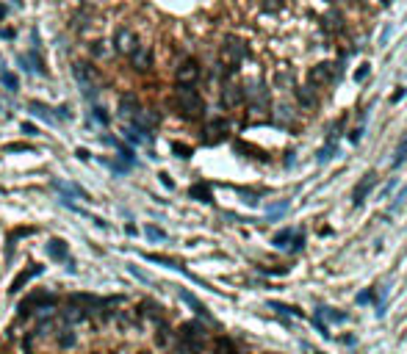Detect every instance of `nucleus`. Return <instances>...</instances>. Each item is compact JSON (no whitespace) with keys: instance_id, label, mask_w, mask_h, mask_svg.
Listing matches in <instances>:
<instances>
[{"instance_id":"f257e3e1","label":"nucleus","mask_w":407,"mask_h":354,"mask_svg":"<svg viewBox=\"0 0 407 354\" xmlns=\"http://www.w3.org/2000/svg\"><path fill=\"white\" fill-rule=\"evenodd\" d=\"M175 108H178V114L183 119L197 122L205 116V100H202V94L197 92V86L178 83L175 86Z\"/></svg>"},{"instance_id":"f03ea898","label":"nucleus","mask_w":407,"mask_h":354,"mask_svg":"<svg viewBox=\"0 0 407 354\" xmlns=\"http://www.w3.org/2000/svg\"><path fill=\"white\" fill-rule=\"evenodd\" d=\"M178 343H175V354H202L205 343H208V332L199 321H186L180 324V329L175 332Z\"/></svg>"},{"instance_id":"7ed1b4c3","label":"nucleus","mask_w":407,"mask_h":354,"mask_svg":"<svg viewBox=\"0 0 407 354\" xmlns=\"http://www.w3.org/2000/svg\"><path fill=\"white\" fill-rule=\"evenodd\" d=\"M58 302V296L56 293H50V291H31L25 299L20 302V316H33L36 310H53V304Z\"/></svg>"},{"instance_id":"20e7f679","label":"nucleus","mask_w":407,"mask_h":354,"mask_svg":"<svg viewBox=\"0 0 407 354\" xmlns=\"http://www.w3.org/2000/svg\"><path fill=\"white\" fill-rule=\"evenodd\" d=\"M72 72H75V80H78V86L84 88L86 100H94V97H97V72H94L89 64L78 61V64L72 67Z\"/></svg>"},{"instance_id":"39448f33","label":"nucleus","mask_w":407,"mask_h":354,"mask_svg":"<svg viewBox=\"0 0 407 354\" xmlns=\"http://www.w3.org/2000/svg\"><path fill=\"white\" fill-rule=\"evenodd\" d=\"M45 249H47V257H50V260H58V263L67 266L69 274H75V271H78V266H75V257L69 255V246L64 244L61 238H50Z\"/></svg>"},{"instance_id":"423d86ee","label":"nucleus","mask_w":407,"mask_h":354,"mask_svg":"<svg viewBox=\"0 0 407 354\" xmlns=\"http://www.w3.org/2000/svg\"><path fill=\"white\" fill-rule=\"evenodd\" d=\"M244 103L250 105L252 111H266L269 108V92H266V86L263 83H247L244 86Z\"/></svg>"},{"instance_id":"0eeeda50","label":"nucleus","mask_w":407,"mask_h":354,"mask_svg":"<svg viewBox=\"0 0 407 354\" xmlns=\"http://www.w3.org/2000/svg\"><path fill=\"white\" fill-rule=\"evenodd\" d=\"M199 61L197 58H183V61L178 64V69H175V75H178V83H191V86H197V80H199Z\"/></svg>"},{"instance_id":"6e6552de","label":"nucleus","mask_w":407,"mask_h":354,"mask_svg":"<svg viewBox=\"0 0 407 354\" xmlns=\"http://www.w3.org/2000/svg\"><path fill=\"white\" fill-rule=\"evenodd\" d=\"M136 47H139V36H136L131 28H116V33H114V50L122 53V56H131Z\"/></svg>"},{"instance_id":"1a4fd4ad","label":"nucleus","mask_w":407,"mask_h":354,"mask_svg":"<svg viewBox=\"0 0 407 354\" xmlns=\"http://www.w3.org/2000/svg\"><path fill=\"white\" fill-rule=\"evenodd\" d=\"M128 58H131V64H133L136 72H150V69H152V50H150L147 45H139Z\"/></svg>"},{"instance_id":"9d476101","label":"nucleus","mask_w":407,"mask_h":354,"mask_svg":"<svg viewBox=\"0 0 407 354\" xmlns=\"http://www.w3.org/2000/svg\"><path fill=\"white\" fill-rule=\"evenodd\" d=\"M225 133H227V122L225 119H214V122H208V125L202 127V141L205 144H219V141L225 139Z\"/></svg>"},{"instance_id":"9b49d317","label":"nucleus","mask_w":407,"mask_h":354,"mask_svg":"<svg viewBox=\"0 0 407 354\" xmlns=\"http://www.w3.org/2000/svg\"><path fill=\"white\" fill-rule=\"evenodd\" d=\"M222 103L227 105V108H235V105H244V88L230 83L225 80V86H222Z\"/></svg>"},{"instance_id":"f8f14e48","label":"nucleus","mask_w":407,"mask_h":354,"mask_svg":"<svg viewBox=\"0 0 407 354\" xmlns=\"http://www.w3.org/2000/svg\"><path fill=\"white\" fill-rule=\"evenodd\" d=\"M42 266H31V269H25V271H20V274H17L14 277V282H11V288H9V293H20L22 291V288H25L28 285V282H31L33 280V277H39V274H42Z\"/></svg>"},{"instance_id":"ddd939ff","label":"nucleus","mask_w":407,"mask_h":354,"mask_svg":"<svg viewBox=\"0 0 407 354\" xmlns=\"http://www.w3.org/2000/svg\"><path fill=\"white\" fill-rule=\"evenodd\" d=\"M374 186H377V174H374V172H369V174H365L363 180L355 186V191H352V205H363L365 194H369Z\"/></svg>"},{"instance_id":"4468645a","label":"nucleus","mask_w":407,"mask_h":354,"mask_svg":"<svg viewBox=\"0 0 407 354\" xmlns=\"http://www.w3.org/2000/svg\"><path fill=\"white\" fill-rule=\"evenodd\" d=\"M56 191H61L64 194V202H69V197H75V199H86V191L80 186H75V183H64V180H53L50 183Z\"/></svg>"},{"instance_id":"2eb2a0df","label":"nucleus","mask_w":407,"mask_h":354,"mask_svg":"<svg viewBox=\"0 0 407 354\" xmlns=\"http://www.w3.org/2000/svg\"><path fill=\"white\" fill-rule=\"evenodd\" d=\"M180 299H183V302H186V304H188V307H191L194 313H197L199 318H205V321H208V324H214V316H211V313H208V307H205V304L199 302V299L194 296V293H188V291H180Z\"/></svg>"},{"instance_id":"dca6fc26","label":"nucleus","mask_w":407,"mask_h":354,"mask_svg":"<svg viewBox=\"0 0 407 354\" xmlns=\"http://www.w3.org/2000/svg\"><path fill=\"white\" fill-rule=\"evenodd\" d=\"M141 111V105H139V100H136V94H122L119 97V116H133Z\"/></svg>"},{"instance_id":"f3484780","label":"nucleus","mask_w":407,"mask_h":354,"mask_svg":"<svg viewBox=\"0 0 407 354\" xmlns=\"http://www.w3.org/2000/svg\"><path fill=\"white\" fill-rule=\"evenodd\" d=\"M188 197H191V199H199V202H205V205L214 202V197H211V186H208V183H194V186L188 188Z\"/></svg>"},{"instance_id":"a211bd4d","label":"nucleus","mask_w":407,"mask_h":354,"mask_svg":"<svg viewBox=\"0 0 407 354\" xmlns=\"http://www.w3.org/2000/svg\"><path fill=\"white\" fill-rule=\"evenodd\" d=\"M333 64H318V67H313L310 69V83L313 86H318V83H327L330 78H333Z\"/></svg>"},{"instance_id":"6ab92c4d","label":"nucleus","mask_w":407,"mask_h":354,"mask_svg":"<svg viewBox=\"0 0 407 354\" xmlns=\"http://www.w3.org/2000/svg\"><path fill=\"white\" fill-rule=\"evenodd\" d=\"M28 108H31L33 116H39V119H47L50 125H56V116H53V108H47L42 103H28Z\"/></svg>"},{"instance_id":"aec40b11","label":"nucleus","mask_w":407,"mask_h":354,"mask_svg":"<svg viewBox=\"0 0 407 354\" xmlns=\"http://www.w3.org/2000/svg\"><path fill=\"white\" fill-rule=\"evenodd\" d=\"M56 343L61 346V349H69V346H75V332L72 327H61L56 332Z\"/></svg>"},{"instance_id":"412c9836","label":"nucleus","mask_w":407,"mask_h":354,"mask_svg":"<svg viewBox=\"0 0 407 354\" xmlns=\"http://www.w3.org/2000/svg\"><path fill=\"white\" fill-rule=\"evenodd\" d=\"M407 161V136L402 141H399V147H396V152H393V161H391V169H399L402 163Z\"/></svg>"},{"instance_id":"4be33fe9","label":"nucleus","mask_w":407,"mask_h":354,"mask_svg":"<svg viewBox=\"0 0 407 354\" xmlns=\"http://www.w3.org/2000/svg\"><path fill=\"white\" fill-rule=\"evenodd\" d=\"M294 233H297V230H280V233L274 235V246L277 249H288V244H291V238H294Z\"/></svg>"},{"instance_id":"5701e85b","label":"nucleus","mask_w":407,"mask_h":354,"mask_svg":"<svg viewBox=\"0 0 407 354\" xmlns=\"http://www.w3.org/2000/svg\"><path fill=\"white\" fill-rule=\"evenodd\" d=\"M0 83L9 88V92H17V88H20V80H17V75L9 72V69H0Z\"/></svg>"},{"instance_id":"b1692460","label":"nucleus","mask_w":407,"mask_h":354,"mask_svg":"<svg viewBox=\"0 0 407 354\" xmlns=\"http://www.w3.org/2000/svg\"><path fill=\"white\" fill-rule=\"evenodd\" d=\"M288 208H291V202H288V199H282V202L271 205V208H269V222H277L280 216H286Z\"/></svg>"},{"instance_id":"393cba45","label":"nucleus","mask_w":407,"mask_h":354,"mask_svg":"<svg viewBox=\"0 0 407 354\" xmlns=\"http://www.w3.org/2000/svg\"><path fill=\"white\" fill-rule=\"evenodd\" d=\"M3 152H33V147L28 141H11V144H3Z\"/></svg>"},{"instance_id":"a878e982","label":"nucleus","mask_w":407,"mask_h":354,"mask_svg":"<svg viewBox=\"0 0 407 354\" xmlns=\"http://www.w3.org/2000/svg\"><path fill=\"white\" fill-rule=\"evenodd\" d=\"M269 307L277 310V313H282V316H302V310L291 307V304H282V302H269Z\"/></svg>"},{"instance_id":"bb28decb","label":"nucleus","mask_w":407,"mask_h":354,"mask_svg":"<svg viewBox=\"0 0 407 354\" xmlns=\"http://www.w3.org/2000/svg\"><path fill=\"white\" fill-rule=\"evenodd\" d=\"M316 316H318V318H330V321H346L344 313H335L333 307H318Z\"/></svg>"},{"instance_id":"cd10ccee","label":"nucleus","mask_w":407,"mask_h":354,"mask_svg":"<svg viewBox=\"0 0 407 354\" xmlns=\"http://www.w3.org/2000/svg\"><path fill=\"white\" fill-rule=\"evenodd\" d=\"M302 246H305V233H302V230H297L294 238H291V244H288V252H302Z\"/></svg>"},{"instance_id":"c85d7f7f","label":"nucleus","mask_w":407,"mask_h":354,"mask_svg":"<svg viewBox=\"0 0 407 354\" xmlns=\"http://www.w3.org/2000/svg\"><path fill=\"white\" fill-rule=\"evenodd\" d=\"M144 233H147V238H150V241H167V233H164L161 227H155V224H147Z\"/></svg>"},{"instance_id":"c756f323","label":"nucleus","mask_w":407,"mask_h":354,"mask_svg":"<svg viewBox=\"0 0 407 354\" xmlns=\"http://www.w3.org/2000/svg\"><path fill=\"white\" fill-rule=\"evenodd\" d=\"M335 152H338V147H335V144L321 147V150H318V155H316V161H318V163H324V161H330V158H335Z\"/></svg>"},{"instance_id":"7c9ffc66","label":"nucleus","mask_w":407,"mask_h":354,"mask_svg":"<svg viewBox=\"0 0 407 354\" xmlns=\"http://www.w3.org/2000/svg\"><path fill=\"white\" fill-rule=\"evenodd\" d=\"M172 152H175L178 158H183V161H188V158H191V147H188V144H180V141H175V144H172Z\"/></svg>"},{"instance_id":"2f4dec72","label":"nucleus","mask_w":407,"mask_h":354,"mask_svg":"<svg viewBox=\"0 0 407 354\" xmlns=\"http://www.w3.org/2000/svg\"><path fill=\"white\" fill-rule=\"evenodd\" d=\"M92 116L100 122V125H108V122H111V116L105 114V108H103V105H92Z\"/></svg>"},{"instance_id":"473e14b6","label":"nucleus","mask_w":407,"mask_h":354,"mask_svg":"<svg viewBox=\"0 0 407 354\" xmlns=\"http://www.w3.org/2000/svg\"><path fill=\"white\" fill-rule=\"evenodd\" d=\"M53 116H56V122H64V119H72V111L67 105H58V108H53Z\"/></svg>"},{"instance_id":"72a5a7b5","label":"nucleus","mask_w":407,"mask_h":354,"mask_svg":"<svg viewBox=\"0 0 407 354\" xmlns=\"http://www.w3.org/2000/svg\"><path fill=\"white\" fill-rule=\"evenodd\" d=\"M404 202H407V186H404V188H402V191H399V194H396V199H393V205H391V213H396V210H399V208H402V205H404Z\"/></svg>"},{"instance_id":"f704fd0d","label":"nucleus","mask_w":407,"mask_h":354,"mask_svg":"<svg viewBox=\"0 0 407 354\" xmlns=\"http://www.w3.org/2000/svg\"><path fill=\"white\" fill-rule=\"evenodd\" d=\"M22 133L28 136V139H33V136H39V130H36V125H31V122H22Z\"/></svg>"},{"instance_id":"c9c22d12","label":"nucleus","mask_w":407,"mask_h":354,"mask_svg":"<svg viewBox=\"0 0 407 354\" xmlns=\"http://www.w3.org/2000/svg\"><path fill=\"white\" fill-rule=\"evenodd\" d=\"M128 271H131V274L136 277V280H141V282H150V277H147V274H144V271H141V269H136V266H131V269H128Z\"/></svg>"},{"instance_id":"e433bc0d","label":"nucleus","mask_w":407,"mask_h":354,"mask_svg":"<svg viewBox=\"0 0 407 354\" xmlns=\"http://www.w3.org/2000/svg\"><path fill=\"white\" fill-rule=\"evenodd\" d=\"M357 302H360V304L374 302V291H363V293H357Z\"/></svg>"},{"instance_id":"4c0bfd02","label":"nucleus","mask_w":407,"mask_h":354,"mask_svg":"<svg viewBox=\"0 0 407 354\" xmlns=\"http://www.w3.org/2000/svg\"><path fill=\"white\" fill-rule=\"evenodd\" d=\"M365 75H369V64H363V67H360V69H357V72H355V80H357V83H360V80H365Z\"/></svg>"},{"instance_id":"58836bf2","label":"nucleus","mask_w":407,"mask_h":354,"mask_svg":"<svg viewBox=\"0 0 407 354\" xmlns=\"http://www.w3.org/2000/svg\"><path fill=\"white\" fill-rule=\"evenodd\" d=\"M158 177H161V183H164V188H175V183H172V177H169L167 172H161V174H158Z\"/></svg>"},{"instance_id":"ea45409f","label":"nucleus","mask_w":407,"mask_h":354,"mask_svg":"<svg viewBox=\"0 0 407 354\" xmlns=\"http://www.w3.org/2000/svg\"><path fill=\"white\" fill-rule=\"evenodd\" d=\"M75 155H78V158H80V161H89V158H92V155H89V150H84V147H80V150H78V152H75Z\"/></svg>"},{"instance_id":"a19ab883","label":"nucleus","mask_w":407,"mask_h":354,"mask_svg":"<svg viewBox=\"0 0 407 354\" xmlns=\"http://www.w3.org/2000/svg\"><path fill=\"white\" fill-rule=\"evenodd\" d=\"M393 186H396V180H393V177H391V183H388V186L382 188V197H388V194H391V188H393Z\"/></svg>"},{"instance_id":"79ce46f5","label":"nucleus","mask_w":407,"mask_h":354,"mask_svg":"<svg viewBox=\"0 0 407 354\" xmlns=\"http://www.w3.org/2000/svg\"><path fill=\"white\" fill-rule=\"evenodd\" d=\"M6 11H9V9H6L3 3H0V20H3V17H6Z\"/></svg>"},{"instance_id":"37998d69","label":"nucleus","mask_w":407,"mask_h":354,"mask_svg":"<svg viewBox=\"0 0 407 354\" xmlns=\"http://www.w3.org/2000/svg\"><path fill=\"white\" fill-rule=\"evenodd\" d=\"M388 3H391V0H382V6H388Z\"/></svg>"},{"instance_id":"c03bdc74","label":"nucleus","mask_w":407,"mask_h":354,"mask_svg":"<svg viewBox=\"0 0 407 354\" xmlns=\"http://www.w3.org/2000/svg\"><path fill=\"white\" fill-rule=\"evenodd\" d=\"M0 191H3V188H0Z\"/></svg>"}]
</instances>
